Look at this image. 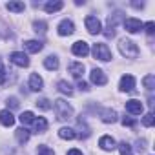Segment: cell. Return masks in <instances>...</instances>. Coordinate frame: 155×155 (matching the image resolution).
I'll return each instance as SVG.
<instances>
[{
    "mask_svg": "<svg viewBox=\"0 0 155 155\" xmlns=\"http://www.w3.org/2000/svg\"><path fill=\"white\" fill-rule=\"evenodd\" d=\"M53 108H55V113H57L58 120H69L73 117V108L64 99H57L55 104H53Z\"/></svg>",
    "mask_w": 155,
    "mask_h": 155,
    "instance_id": "6da1fadb",
    "label": "cell"
},
{
    "mask_svg": "<svg viewBox=\"0 0 155 155\" xmlns=\"http://www.w3.org/2000/svg\"><path fill=\"white\" fill-rule=\"evenodd\" d=\"M119 51H120V55L126 57V58H137V55H139L137 44H135L133 40H130V38H122V40L119 42Z\"/></svg>",
    "mask_w": 155,
    "mask_h": 155,
    "instance_id": "7a4b0ae2",
    "label": "cell"
},
{
    "mask_svg": "<svg viewBox=\"0 0 155 155\" xmlns=\"http://www.w3.org/2000/svg\"><path fill=\"white\" fill-rule=\"evenodd\" d=\"M91 51H93V57L99 58V60H102V62H108V60L113 58V55H111V51H110V48L106 44H93Z\"/></svg>",
    "mask_w": 155,
    "mask_h": 155,
    "instance_id": "3957f363",
    "label": "cell"
},
{
    "mask_svg": "<svg viewBox=\"0 0 155 155\" xmlns=\"http://www.w3.org/2000/svg\"><path fill=\"white\" fill-rule=\"evenodd\" d=\"M84 22H86V29H88L90 35H99V33H102V24H101V20H99L97 17L88 15Z\"/></svg>",
    "mask_w": 155,
    "mask_h": 155,
    "instance_id": "277c9868",
    "label": "cell"
},
{
    "mask_svg": "<svg viewBox=\"0 0 155 155\" xmlns=\"http://www.w3.org/2000/svg\"><path fill=\"white\" fill-rule=\"evenodd\" d=\"M9 60H11L15 66H18V68H28V66H29V58H28V55L22 53V51H13V53L9 55Z\"/></svg>",
    "mask_w": 155,
    "mask_h": 155,
    "instance_id": "5b68a950",
    "label": "cell"
},
{
    "mask_svg": "<svg viewBox=\"0 0 155 155\" xmlns=\"http://www.w3.org/2000/svg\"><path fill=\"white\" fill-rule=\"evenodd\" d=\"M90 79H91V82H93V84H97V86H104V84L108 82V77H106V75H104V71H102V69H99V68H93V69H91Z\"/></svg>",
    "mask_w": 155,
    "mask_h": 155,
    "instance_id": "8992f818",
    "label": "cell"
},
{
    "mask_svg": "<svg viewBox=\"0 0 155 155\" xmlns=\"http://www.w3.org/2000/svg\"><path fill=\"white\" fill-rule=\"evenodd\" d=\"M71 51H73V55H77V57H86V55L90 53V44L84 42V40H79V42H75V44L71 46Z\"/></svg>",
    "mask_w": 155,
    "mask_h": 155,
    "instance_id": "52a82bcc",
    "label": "cell"
},
{
    "mask_svg": "<svg viewBox=\"0 0 155 155\" xmlns=\"http://www.w3.org/2000/svg\"><path fill=\"white\" fill-rule=\"evenodd\" d=\"M119 88H120L122 91H126V93L133 91V90H135V77H133V75H122Z\"/></svg>",
    "mask_w": 155,
    "mask_h": 155,
    "instance_id": "ba28073f",
    "label": "cell"
},
{
    "mask_svg": "<svg viewBox=\"0 0 155 155\" xmlns=\"http://www.w3.org/2000/svg\"><path fill=\"white\" fill-rule=\"evenodd\" d=\"M142 22L139 20V18H126L124 20V28H126V31L128 33H139L140 29H142Z\"/></svg>",
    "mask_w": 155,
    "mask_h": 155,
    "instance_id": "9c48e42d",
    "label": "cell"
},
{
    "mask_svg": "<svg viewBox=\"0 0 155 155\" xmlns=\"http://www.w3.org/2000/svg\"><path fill=\"white\" fill-rule=\"evenodd\" d=\"M57 31H58V35H60V37H68V35H71V33L75 31V26H73V22H71V20L64 18V20L58 24Z\"/></svg>",
    "mask_w": 155,
    "mask_h": 155,
    "instance_id": "30bf717a",
    "label": "cell"
},
{
    "mask_svg": "<svg viewBox=\"0 0 155 155\" xmlns=\"http://www.w3.org/2000/svg\"><path fill=\"white\" fill-rule=\"evenodd\" d=\"M142 110H144V106H142V102L137 101V99H131V101L126 102V111L131 113V115H140Z\"/></svg>",
    "mask_w": 155,
    "mask_h": 155,
    "instance_id": "8fae6325",
    "label": "cell"
},
{
    "mask_svg": "<svg viewBox=\"0 0 155 155\" xmlns=\"http://www.w3.org/2000/svg\"><path fill=\"white\" fill-rule=\"evenodd\" d=\"M99 146H101L104 151H111V150H115V148H117L115 139H113V137H110V135L101 137V139H99Z\"/></svg>",
    "mask_w": 155,
    "mask_h": 155,
    "instance_id": "7c38bea8",
    "label": "cell"
},
{
    "mask_svg": "<svg viewBox=\"0 0 155 155\" xmlns=\"http://www.w3.org/2000/svg\"><path fill=\"white\" fill-rule=\"evenodd\" d=\"M44 88V81H42V77L40 75H37V73H33L31 77H29V90L31 91H40Z\"/></svg>",
    "mask_w": 155,
    "mask_h": 155,
    "instance_id": "4fadbf2b",
    "label": "cell"
},
{
    "mask_svg": "<svg viewBox=\"0 0 155 155\" xmlns=\"http://www.w3.org/2000/svg\"><path fill=\"white\" fill-rule=\"evenodd\" d=\"M69 73L75 77V79L81 81V77H82V73H84V64H82V62H71V64H69Z\"/></svg>",
    "mask_w": 155,
    "mask_h": 155,
    "instance_id": "5bb4252c",
    "label": "cell"
},
{
    "mask_svg": "<svg viewBox=\"0 0 155 155\" xmlns=\"http://www.w3.org/2000/svg\"><path fill=\"white\" fill-rule=\"evenodd\" d=\"M24 48H26L29 53H38V51H42L44 44H42L40 40H26V42H24Z\"/></svg>",
    "mask_w": 155,
    "mask_h": 155,
    "instance_id": "9a60e30c",
    "label": "cell"
},
{
    "mask_svg": "<svg viewBox=\"0 0 155 155\" xmlns=\"http://www.w3.org/2000/svg\"><path fill=\"white\" fill-rule=\"evenodd\" d=\"M0 122H2L4 126H13L15 124V117H13V113L9 111V110H2L0 111Z\"/></svg>",
    "mask_w": 155,
    "mask_h": 155,
    "instance_id": "2e32d148",
    "label": "cell"
},
{
    "mask_svg": "<svg viewBox=\"0 0 155 155\" xmlns=\"http://www.w3.org/2000/svg\"><path fill=\"white\" fill-rule=\"evenodd\" d=\"M101 119H102V122H106V124L117 122V111H115V110H102V111H101Z\"/></svg>",
    "mask_w": 155,
    "mask_h": 155,
    "instance_id": "e0dca14e",
    "label": "cell"
},
{
    "mask_svg": "<svg viewBox=\"0 0 155 155\" xmlns=\"http://www.w3.org/2000/svg\"><path fill=\"white\" fill-rule=\"evenodd\" d=\"M33 126H35V130H37V133H42V131H46L48 130V120L44 119V117H38V119H33V122H31Z\"/></svg>",
    "mask_w": 155,
    "mask_h": 155,
    "instance_id": "ac0fdd59",
    "label": "cell"
},
{
    "mask_svg": "<svg viewBox=\"0 0 155 155\" xmlns=\"http://www.w3.org/2000/svg\"><path fill=\"white\" fill-rule=\"evenodd\" d=\"M58 137L64 139V140H73V139L77 137V133H75V130H71V128H60V130H58Z\"/></svg>",
    "mask_w": 155,
    "mask_h": 155,
    "instance_id": "d6986e66",
    "label": "cell"
},
{
    "mask_svg": "<svg viewBox=\"0 0 155 155\" xmlns=\"http://www.w3.org/2000/svg\"><path fill=\"white\" fill-rule=\"evenodd\" d=\"M64 8V2H60V0H55V2H48L46 6H44V9L48 11V13H55V11H60Z\"/></svg>",
    "mask_w": 155,
    "mask_h": 155,
    "instance_id": "ffe728a7",
    "label": "cell"
},
{
    "mask_svg": "<svg viewBox=\"0 0 155 155\" xmlns=\"http://www.w3.org/2000/svg\"><path fill=\"white\" fill-rule=\"evenodd\" d=\"M6 8H8L9 11H13V13H22V11L26 9V4H24V2H8Z\"/></svg>",
    "mask_w": 155,
    "mask_h": 155,
    "instance_id": "44dd1931",
    "label": "cell"
},
{
    "mask_svg": "<svg viewBox=\"0 0 155 155\" xmlns=\"http://www.w3.org/2000/svg\"><path fill=\"white\" fill-rule=\"evenodd\" d=\"M58 91L60 93H64V95H73V88H71V84L68 82V81H60L58 82Z\"/></svg>",
    "mask_w": 155,
    "mask_h": 155,
    "instance_id": "7402d4cb",
    "label": "cell"
},
{
    "mask_svg": "<svg viewBox=\"0 0 155 155\" xmlns=\"http://www.w3.org/2000/svg\"><path fill=\"white\" fill-rule=\"evenodd\" d=\"M17 140H18L20 144L28 142V140H29V130H26V128H18V130H17Z\"/></svg>",
    "mask_w": 155,
    "mask_h": 155,
    "instance_id": "603a6c76",
    "label": "cell"
},
{
    "mask_svg": "<svg viewBox=\"0 0 155 155\" xmlns=\"http://www.w3.org/2000/svg\"><path fill=\"white\" fill-rule=\"evenodd\" d=\"M44 66H46L48 69H51V71H53V69H57V68H58V58H57L55 55H51V57H48V58L44 60Z\"/></svg>",
    "mask_w": 155,
    "mask_h": 155,
    "instance_id": "cb8c5ba5",
    "label": "cell"
},
{
    "mask_svg": "<svg viewBox=\"0 0 155 155\" xmlns=\"http://www.w3.org/2000/svg\"><path fill=\"white\" fill-rule=\"evenodd\" d=\"M142 84H144V88H146L148 91H151V90L155 88V77H153V75H146L144 79H142Z\"/></svg>",
    "mask_w": 155,
    "mask_h": 155,
    "instance_id": "d4e9b609",
    "label": "cell"
},
{
    "mask_svg": "<svg viewBox=\"0 0 155 155\" xmlns=\"http://www.w3.org/2000/svg\"><path fill=\"white\" fill-rule=\"evenodd\" d=\"M18 119H20V122H22V124H31V122H33V119H35V115H33L31 111H24Z\"/></svg>",
    "mask_w": 155,
    "mask_h": 155,
    "instance_id": "484cf974",
    "label": "cell"
},
{
    "mask_svg": "<svg viewBox=\"0 0 155 155\" xmlns=\"http://www.w3.org/2000/svg\"><path fill=\"white\" fill-rule=\"evenodd\" d=\"M153 122H155V117H153V113L150 111V113H146L144 117H142V124L146 126V128H151L153 126Z\"/></svg>",
    "mask_w": 155,
    "mask_h": 155,
    "instance_id": "4316f807",
    "label": "cell"
},
{
    "mask_svg": "<svg viewBox=\"0 0 155 155\" xmlns=\"http://www.w3.org/2000/svg\"><path fill=\"white\" fill-rule=\"evenodd\" d=\"M119 151H120V155H133L131 153V146L128 142H120L119 144Z\"/></svg>",
    "mask_w": 155,
    "mask_h": 155,
    "instance_id": "83f0119b",
    "label": "cell"
},
{
    "mask_svg": "<svg viewBox=\"0 0 155 155\" xmlns=\"http://www.w3.org/2000/svg\"><path fill=\"white\" fill-rule=\"evenodd\" d=\"M37 108H40V110H44V111H46V110H49V108H51V102H49L48 99H38V101H37Z\"/></svg>",
    "mask_w": 155,
    "mask_h": 155,
    "instance_id": "f1b7e54d",
    "label": "cell"
},
{
    "mask_svg": "<svg viewBox=\"0 0 155 155\" xmlns=\"http://www.w3.org/2000/svg\"><path fill=\"white\" fill-rule=\"evenodd\" d=\"M37 155H55L53 153V150L49 148V146H38V150H37Z\"/></svg>",
    "mask_w": 155,
    "mask_h": 155,
    "instance_id": "f546056e",
    "label": "cell"
},
{
    "mask_svg": "<svg viewBox=\"0 0 155 155\" xmlns=\"http://www.w3.org/2000/svg\"><path fill=\"white\" fill-rule=\"evenodd\" d=\"M33 28H35V31L37 33H46V28H48V24L46 22H33Z\"/></svg>",
    "mask_w": 155,
    "mask_h": 155,
    "instance_id": "4dcf8cb0",
    "label": "cell"
},
{
    "mask_svg": "<svg viewBox=\"0 0 155 155\" xmlns=\"http://www.w3.org/2000/svg\"><path fill=\"white\" fill-rule=\"evenodd\" d=\"M142 28L146 29V33H148V35H153V33H155V22H146Z\"/></svg>",
    "mask_w": 155,
    "mask_h": 155,
    "instance_id": "1f68e13d",
    "label": "cell"
},
{
    "mask_svg": "<svg viewBox=\"0 0 155 155\" xmlns=\"http://www.w3.org/2000/svg\"><path fill=\"white\" fill-rule=\"evenodd\" d=\"M8 108H11V110H17V108H18V101H17L15 97L8 99Z\"/></svg>",
    "mask_w": 155,
    "mask_h": 155,
    "instance_id": "d6a6232c",
    "label": "cell"
},
{
    "mask_svg": "<svg viewBox=\"0 0 155 155\" xmlns=\"http://www.w3.org/2000/svg\"><path fill=\"white\" fill-rule=\"evenodd\" d=\"M79 90H81V91H90L91 88H90V84H88V82H84V81L81 79V81H79Z\"/></svg>",
    "mask_w": 155,
    "mask_h": 155,
    "instance_id": "836d02e7",
    "label": "cell"
},
{
    "mask_svg": "<svg viewBox=\"0 0 155 155\" xmlns=\"http://www.w3.org/2000/svg\"><path fill=\"white\" fill-rule=\"evenodd\" d=\"M6 82V68L0 64V84H4Z\"/></svg>",
    "mask_w": 155,
    "mask_h": 155,
    "instance_id": "e575fe53",
    "label": "cell"
},
{
    "mask_svg": "<svg viewBox=\"0 0 155 155\" xmlns=\"http://www.w3.org/2000/svg\"><path fill=\"white\" fill-rule=\"evenodd\" d=\"M122 124H124V126H135V119H131V117H124V119H122Z\"/></svg>",
    "mask_w": 155,
    "mask_h": 155,
    "instance_id": "d590c367",
    "label": "cell"
},
{
    "mask_svg": "<svg viewBox=\"0 0 155 155\" xmlns=\"http://www.w3.org/2000/svg\"><path fill=\"white\" fill-rule=\"evenodd\" d=\"M68 155H82V151H81V150H77V148H73V150L68 151Z\"/></svg>",
    "mask_w": 155,
    "mask_h": 155,
    "instance_id": "8d00e7d4",
    "label": "cell"
}]
</instances>
